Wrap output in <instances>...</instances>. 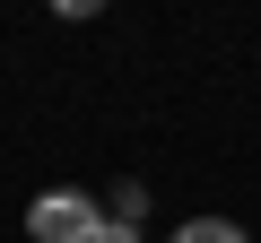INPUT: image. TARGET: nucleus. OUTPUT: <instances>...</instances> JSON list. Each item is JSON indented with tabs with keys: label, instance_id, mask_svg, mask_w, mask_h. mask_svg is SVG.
I'll return each mask as SVG.
<instances>
[{
	"label": "nucleus",
	"instance_id": "3",
	"mask_svg": "<svg viewBox=\"0 0 261 243\" xmlns=\"http://www.w3.org/2000/svg\"><path fill=\"white\" fill-rule=\"evenodd\" d=\"M148 217V191L140 183H113V226H140Z\"/></svg>",
	"mask_w": 261,
	"mask_h": 243
},
{
	"label": "nucleus",
	"instance_id": "2",
	"mask_svg": "<svg viewBox=\"0 0 261 243\" xmlns=\"http://www.w3.org/2000/svg\"><path fill=\"white\" fill-rule=\"evenodd\" d=\"M174 243H252L244 226H226V217H183L174 226Z\"/></svg>",
	"mask_w": 261,
	"mask_h": 243
},
{
	"label": "nucleus",
	"instance_id": "5",
	"mask_svg": "<svg viewBox=\"0 0 261 243\" xmlns=\"http://www.w3.org/2000/svg\"><path fill=\"white\" fill-rule=\"evenodd\" d=\"M96 243H140V226H105V234H96Z\"/></svg>",
	"mask_w": 261,
	"mask_h": 243
},
{
	"label": "nucleus",
	"instance_id": "4",
	"mask_svg": "<svg viewBox=\"0 0 261 243\" xmlns=\"http://www.w3.org/2000/svg\"><path fill=\"white\" fill-rule=\"evenodd\" d=\"M53 9H61V18H96L105 0H53Z\"/></svg>",
	"mask_w": 261,
	"mask_h": 243
},
{
	"label": "nucleus",
	"instance_id": "1",
	"mask_svg": "<svg viewBox=\"0 0 261 243\" xmlns=\"http://www.w3.org/2000/svg\"><path fill=\"white\" fill-rule=\"evenodd\" d=\"M105 234V208L87 191H44L27 208V243H96Z\"/></svg>",
	"mask_w": 261,
	"mask_h": 243
}]
</instances>
